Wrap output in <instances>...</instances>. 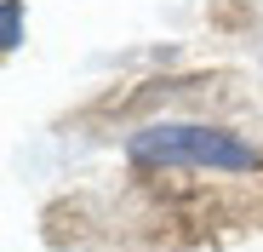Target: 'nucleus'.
I'll list each match as a JSON object with an SVG mask.
<instances>
[{"mask_svg": "<svg viewBox=\"0 0 263 252\" xmlns=\"http://www.w3.org/2000/svg\"><path fill=\"white\" fill-rule=\"evenodd\" d=\"M132 166L143 172H257L263 149L235 126L212 120H149L126 138Z\"/></svg>", "mask_w": 263, "mask_h": 252, "instance_id": "1", "label": "nucleus"}, {"mask_svg": "<svg viewBox=\"0 0 263 252\" xmlns=\"http://www.w3.org/2000/svg\"><path fill=\"white\" fill-rule=\"evenodd\" d=\"M0 46L6 52L23 46V0H0Z\"/></svg>", "mask_w": 263, "mask_h": 252, "instance_id": "2", "label": "nucleus"}]
</instances>
